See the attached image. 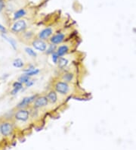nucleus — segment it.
Listing matches in <instances>:
<instances>
[{
	"instance_id": "obj_22",
	"label": "nucleus",
	"mask_w": 136,
	"mask_h": 150,
	"mask_svg": "<svg viewBox=\"0 0 136 150\" xmlns=\"http://www.w3.org/2000/svg\"><path fill=\"white\" fill-rule=\"evenodd\" d=\"M39 73V69H34L33 71H30V72H27V73H26V74L27 75V76H29V77H31V76H33V75H36L37 74Z\"/></svg>"
},
{
	"instance_id": "obj_12",
	"label": "nucleus",
	"mask_w": 136,
	"mask_h": 150,
	"mask_svg": "<svg viewBox=\"0 0 136 150\" xmlns=\"http://www.w3.org/2000/svg\"><path fill=\"white\" fill-rule=\"evenodd\" d=\"M22 83H20L19 81H18V82H15L14 84H13V90L11 91V94L12 95H15V94H17L18 93V91L20 90H21L22 89Z\"/></svg>"
},
{
	"instance_id": "obj_6",
	"label": "nucleus",
	"mask_w": 136,
	"mask_h": 150,
	"mask_svg": "<svg viewBox=\"0 0 136 150\" xmlns=\"http://www.w3.org/2000/svg\"><path fill=\"white\" fill-rule=\"evenodd\" d=\"M15 118L20 121H27L29 118V112L27 110H20L15 114Z\"/></svg>"
},
{
	"instance_id": "obj_13",
	"label": "nucleus",
	"mask_w": 136,
	"mask_h": 150,
	"mask_svg": "<svg viewBox=\"0 0 136 150\" xmlns=\"http://www.w3.org/2000/svg\"><path fill=\"white\" fill-rule=\"evenodd\" d=\"M68 63H69V61L67 60V59H65V58L60 57V58H59V59H58V67H59L60 68H65L66 66L68 64Z\"/></svg>"
},
{
	"instance_id": "obj_15",
	"label": "nucleus",
	"mask_w": 136,
	"mask_h": 150,
	"mask_svg": "<svg viewBox=\"0 0 136 150\" xmlns=\"http://www.w3.org/2000/svg\"><path fill=\"white\" fill-rule=\"evenodd\" d=\"M26 14V11H24V9H20L18 10L17 12L15 13V15H14V19H18L20 18H21V17H23L24 15H25Z\"/></svg>"
},
{
	"instance_id": "obj_23",
	"label": "nucleus",
	"mask_w": 136,
	"mask_h": 150,
	"mask_svg": "<svg viewBox=\"0 0 136 150\" xmlns=\"http://www.w3.org/2000/svg\"><path fill=\"white\" fill-rule=\"evenodd\" d=\"M33 83H34V82H33V81H29L27 83H26V86H29V87H30V86H31L33 84Z\"/></svg>"
},
{
	"instance_id": "obj_26",
	"label": "nucleus",
	"mask_w": 136,
	"mask_h": 150,
	"mask_svg": "<svg viewBox=\"0 0 136 150\" xmlns=\"http://www.w3.org/2000/svg\"><path fill=\"white\" fill-rule=\"evenodd\" d=\"M0 132H1V129H0Z\"/></svg>"
},
{
	"instance_id": "obj_5",
	"label": "nucleus",
	"mask_w": 136,
	"mask_h": 150,
	"mask_svg": "<svg viewBox=\"0 0 136 150\" xmlns=\"http://www.w3.org/2000/svg\"><path fill=\"white\" fill-rule=\"evenodd\" d=\"M53 33V30L51 28H47L45 29L42 30V31H40L39 33V38L40 40H47L49 37H51Z\"/></svg>"
},
{
	"instance_id": "obj_11",
	"label": "nucleus",
	"mask_w": 136,
	"mask_h": 150,
	"mask_svg": "<svg viewBox=\"0 0 136 150\" xmlns=\"http://www.w3.org/2000/svg\"><path fill=\"white\" fill-rule=\"evenodd\" d=\"M69 51V47L66 45H63V46H61L57 49V54L59 55V57H62L63 55H64L65 54H67Z\"/></svg>"
},
{
	"instance_id": "obj_2",
	"label": "nucleus",
	"mask_w": 136,
	"mask_h": 150,
	"mask_svg": "<svg viewBox=\"0 0 136 150\" xmlns=\"http://www.w3.org/2000/svg\"><path fill=\"white\" fill-rule=\"evenodd\" d=\"M1 133L5 137H8L11 134L12 132V126L10 123H3L0 126Z\"/></svg>"
},
{
	"instance_id": "obj_19",
	"label": "nucleus",
	"mask_w": 136,
	"mask_h": 150,
	"mask_svg": "<svg viewBox=\"0 0 136 150\" xmlns=\"http://www.w3.org/2000/svg\"><path fill=\"white\" fill-rule=\"evenodd\" d=\"M25 52H27V54H28V55H30V56H32V57L36 56V53L35 52V51H33V50H32V49H30V48H26Z\"/></svg>"
},
{
	"instance_id": "obj_20",
	"label": "nucleus",
	"mask_w": 136,
	"mask_h": 150,
	"mask_svg": "<svg viewBox=\"0 0 136 150\" xmlns=\"http://www.w3.org/2000/svg\"><path fill=\"white\" fill-rule=\"evenodd\" d=\"M2 37H3L4 38L6 39V40L8 41L9 43L11 44V46H12V47L14 48V49H16V43H15V41L13 40H11V39L8 38V37H6V36H5V35H2Z\"/></svg>"
},
{
	"instance_id": "obj_21",
	"label": "nucleus",
	"mask_w": 136,
	"mask_h": 150,
	"mask_svg": "<svg viewBox=\"0 0 136 150\" xmlns=\"http://www.w3.org/2000/svg\"><path fill=\"white\" fill-rule=\"evenodd\" d=\"M51 58H52V61L54 63V64H58V59H59V55L57 54V52H54V53H53L52 55H51Z\"/></svg>"
},
{
	"instance_id": "obj_16",
	"label": "nucleus",
	"mask_w": 136,
	"mask_h": 150,
	"mask_svg": "<svg viewBox=\"0 0 136 150\" xmlns=\"http://www.w3.org/2000/svg\"><path fill=\"white\" fill-rule=\"evenodd\" d=\"M30 77L29 76H27V74H24V75H22L21 77H19V79H18V81L20 83H27L28 81H30Z\"/></svg>"
},
{
	"instance_id": "obj_14",
	"label": "nucleus",
	"mask_w": 136,
	"mask_h": 150,
	"mask_svg": "<svg viewBox=\"0 0 136 150\" xmlns=\"http://www.w3.org/2000/svg\"><path fill=\"white\" fill-rule=\"evenodd\" d=\"M73 77H74V75L73 73H70V72H67V73L64 74L63 75V80L66 82H70L73 79Z\"/></svg>"
},
{
	"instance_id": "obj_25",
	"label": "nucleus",
	"mask_w": 136,
	"mask_h": 150,
	"mask_svg": "<svg viewBox=\"0 0 136 150\" xmlns=\"http://www.w3.org/2000/svg\"><path fill=\"white\" fill-rule=\"evenodd\" d=\"M2 7H3V5H2V2H0V11H1V10H2Z\"/></svg>"
},
{
	"instance_id": "obj_17",
	"label": "nucleus",
	"mask_w": 136,
	"mask_h": 150,
	"mask_svg": "<svg viewBox=\"0 0 136 150\" xmlns=\"http://www.w3.org/2000/svg\"><path fill=\"white\" fill-rule=\"evenodd\" d=\"M13 65L15 66V68H22L24 66V62H22L21 59H17L13 62Z\"/></svg>"
},
{
	"instance_id": "obj_10",
	"label": "nucleus",
	"mask_w": 136,
	"mask_h": 150,
	"mask_svg": "<svg viewBox=\"0 0 136 150\" xmlns=\"http://www.w3.org/2000/svg\"><path fill=\"white\" fill-rule=\"evenodd\" d=\"M47 98L49 103H52V104L56 103L57 101H58V95H57V93L55 91H54V90H51V91H50L48 93Z\"/></svg>"
},
{
	"instance_id": "obj_9",
	"label": "nucleus",
	"mask_w": 136,
	"mask_h": 150,
	"mask_svg": "<svg viewBox=\"0 0 136 150\" xmlns=\"http://www.w3.org/2000/svg\"><path fill=\"white\" fill-rule=\"evenodd\" d=\"M36 96H37L34 95L30 97H26V98H24V99L18 104V108H23V107L26 106L27 105H29L30 103H31L32 102L35 101V99H36Z\"/></svg>"
},
{
	"instance_id": "obj_18",
	"label": "nucleus",
	"mask_w": 136,
	"mask_h": 150,
	"mask_svg": "<svg viewBox=\"0 0 136 150\" xmlns=\"http://www.w3.org/2000/svg\"><path fill=\"white\" fill-rule=\"evenodd\" d=\"M55 51H57L56 46H55L54 44H51V45H50V46H49V48H48L47 51H46V53L51 54V55H52L53 53L56 52Z\"/></svg>"
},
{
	"instance_id": "obj_7",
	"label": "nucleus",
	"mask_w": 136,
	"mask_h": 150,
	"mask_svg": "<svg viewBox=\"0 0 136 150\" xmlns=\"http://www.w3.org/2000/svg\"><path fill=\"white\" fill-rule=\"evenodd\" d=\"M64 38H65V35L62 33H58L50 38V42L52 44L56 45V44L61 43L64 40Z\"/></svg>"
},
{
	"instance_id": "obj_24",
	"label": "nucleus",
	"mask_w": 136,
	"mask_h": 150,
	"mask_svg": "<svg viewBox=\"0 0 136 150\" xmlns=\"http://www.w3.org/2000/svg\"><path fill=\"white\" fill-rule=\"evenodd\" d=\"M0 30H1V31H2L3 32V33H6V28H4L3 26H2L1 25V24H0Z\"/></svg>"
},
{
	"instance_id": "obj_1",
	"label": "nucleus",
	"mask_w": 136,
	"mask_h": 150,
	"mask_svg": "<svg viewBox=\"0 0 136 150\" xmlns=\"http://www.w3.org/2000/svg\"><path fill=\"white\" fill-rule=\"evenodd\" d=\"M54 88L58 93L62 95L67 94L70 90L69 85L67 84V82H63V81H58L54 85Z\"/></svg>"
},
{
	"instance_id": "obj_3",
	"label": "nucleus",
	"mask_w": 136,
	"mask_h": 150,
	"mask_svg": "<svg viewBox=\"0 0 136 150\" xmlns=\"http://www.w3.org/2000/svg\"><path fill=\"white\" fill-rule=\"evenodd\" d=\"M49 103L47 96H40L36 98L34 101V107L35 108H41V107L46 106Z\"/></svg>"
},
{
	"instance_id": "obj_4",
	"label": "nucleus",
	"mask_w": 136,
	"mask_h": 150,
	"mask_svg": "<svg viewBox=\"0 0 136 150\" xmlns=\"http://www.w3.org/2000/svg\"><path fill=\"white\" fill-rule=\"evenodd\" d=\"M33 47L40 52H45L47 49V44L42 40H36L33 42Z\"/></svg>"
},
{
	"instance_id": "obj_8",
	"label": "nucleus",
	"mask_w": 136,
	"mask_h": 150,
	"mask_svg": "<svg viewBox=\"0 0 136 150\" xmlns=\"http://www.w3.org/2000/svg\"><path fill=\"white\" fill-rule=\"evenodd\" d=\"M26 27H27V24H26L24 21H18L15 22L13 25L12 30L14 32L18 33V32H20L25 29Z\"/></svg>"
}]
</instances>
